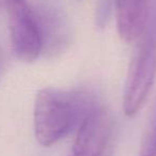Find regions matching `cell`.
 Returning a JSON list of instances; mask_svg holds the SVG:
<instances>
[{"label": "cell", "instance_id": "cell-1", "mask_svg": "<svg viewBox=\"0 0 156 156\" xmlns=\"http://www.w3.org/2000/svg\"><path fill=\"white\" fill-rule=\"evenodd\" d=\"M96 108L87 93L44 88L37 93L33 125L37 142L51 147L78 128Z\"/></svg>", "mask_w": 156, "mask_h": 156}, {"label": "cell", "instance_id": "cell-2", "mask_svg": "<svg viewBox=\"0 0 156 156\" xmlns=\"http://www.w3.org/2000/svg\"><path fill=\"white\" fill-rule=\"evenodd\" d=\"M156 75V46L147 41L136 52L126 78L123 109L128 117L135 115L147 101Z\"/></svg>", "mask_w": 156, "mask_h": 156}, {"label": "cell", "instance_id": "cell-3", "mask_svg": "<svg viewBox=\"0 0 156 156\" xmlns=\"http://www.w3.org/2000/svg\"><path fill=\"white\" fill-rule=\"evenodd\" d=\"M12 48L25 62L37 60L44 46V33L39 18L26 1L7 8Z\"/></svg>", "mask_w": 156, "mask_h": 156}, {"label": "cell", "instance_id": "cell-4", "mask_svg": "<svg viewBox=\"0 0 156 156\" xmlns=\"http://www.w3.org/2000/svg\"><path fill=\"white\" fill-rule=\"evenodd\" d=\"M112 119L105 109L96 107L78 127L73 156H111Z\"/></svg>", "mask_w": 156, "mask_h": 156}, {"label": "cell", "instance_id": "cell-5", "mask_svg": "<svg viewBox=\"0 0 156 156\" xmlns=\"http://www.w3.org/2000/svg\"><path fill=\"white\" fill-rule=\"evenodd\" d=\"M149 17V0H115L118 32L127 43L141 37Z\"/></svg>", "mask_w": 156, "mask_h": 156}, {"label": "cell", "instance_id": "cell-6", "mask_svg": "<svg viewBox=\"0 0 156 156\" xmlns=\"http://www.w3.org/2000/svg\"><path fill=\"white\" fill-rule=\"evenodd\" d=\"M140 156H156V132L151 136Z\"/></svg>", "mask_w": 156, "mask_h": 156}, {"label": "cell", "instance_id": "cell-7", "mask_svg": "<svg viewBox=\"0 0 156 156\" xmlns=\"http://www.w3.org/2000/svg\"><path fill=\"white\" fill-rule=\"evenodd\" d=\"M5 65H7V57H5V54L3 51L2 47L0 46V79H1V77L5 74Z\"/></svg>", "mask_w": 156, "mask_h": 156}, {"label": "cell", "instance_id": "cell-8", "mask_svg": "<svg viewBox=\"0 0 156 156\" xmlns=\"http://www.w3.org/2000/svg\"><path fill=\"white\" fill-rule=\"evenodd\" d=\"M23 1H25V0H3V2H5V8L10 7V5H16V3L23 2Z\"/></svg>", "mask_w": 156, "mask_h": 156}, {"label": "cell", "instance_id": "cell-9", "mask_svg": "<svg viewBox=\"0 0 156 156\" xmlns=\"http://www.w3.org/2000/svg\"><path fill=\"white\" fill-rule=\"evenodd\" d=\"M2 5H5V2H3V0H0V8L2 7Z\"/></svg>", "mask_w": 156, "mask_h": 156}, {"label": "cell", "instance_id": "cell-10", "mask_svg": "<svg viewBox=\"0 0 156 156\" xmlns=\"http://www.w3.org/2000/svg\"><path fill=\"white\" fill-rule=\"evenodd\" d=\"M71 156H73V155H71Z\"/></svg>", "mask_w": 156, "mask_h": 156}]
</instances>
